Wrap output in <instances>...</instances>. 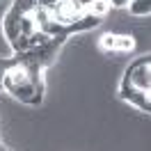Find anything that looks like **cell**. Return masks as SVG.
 Returning a JSON list of instances; mask_svg holds the SVG:
<instances>
[{"instance_id": "cell-1", "label": "cell", "mask_w": 151, "mask_h": 151, "mask_svg": "<svg viewBox=\"0 0 151 151\" xmlns=\"http://www.w3.org/2000/svg\"><path fill=\"white\" fill-rule=\"evenodd\" d=\"M124 87L131 89H140V92H151V60L142 57L126 71V80Z\"/></svg>"}, {"instance_id": "cell-2", "label": "cell", "mask_w": 151, "mask_h": 151, "mask_svg": "<svg viewBox=\"0 0 151 151\" xmlns=\"http://www.w3.org/2000/svg\"><path fill=\"white\" fill-rule=\"evenodd\" d=\"M21 16H23V12L16 5H12L9 9L5 12V16H2V32H5L9 44L21 35Z\"/></svg>"}, {"instance_id": "cell-3", "label": "cell", "mask_w": 151, "mask_h": 151, "mask_svg": "<svg viewBox=\"0 0 151 151\" xmlns=\"http://www.w3.org/2000/svg\"><path fill=\"white\" fill-rule=\"evenodd\" d=\"M99 25V16H94L92 12L89 14H85V16H80V19H76L71 25H66L69 28V32H85V30H92Z\"/></svg>"}, {"instance_id": "cell-4", "label": "cell", "mask_w": 151, "mask_h": 151, "mask_svg": "<svg viewBox=\"0 0 151 151\" xmlns=\"http://www.w3.org/2000/svg\"><path fill=\"white\" fill-rule=\"evenodd\" d=\"M128 12L135 19H144V16H151V0H133L128 5Z\"/></svg>"}, {"instance_id": "cell-5", "label": "cell", "mask_w": 151, "mask_h": 151, "mask_svg": "<svg viewBox=\"0 0 151 151\" xmlns=\"http://www.w3.org/2000/svg\"><path fill=\"white\" fill-rule=\"evenodd\" d=\"M37 30H39V25H37V21H35L32 14H23V16H21V35L32 37Z\"/></svg>"}, {"instance_id": "cell-6", "label": "cell", "mask_w": 151, "mask_h": 151, "mask_svg": "<svg viewBox=\"0 0 151 151\" xmlns=\"http://www.w3.org/2000/svg\"><path fill=\"white\" fill-rule=\"evenodd\" d=\"M133 48H135V37L133 35H117V50L131 53Z\"/></svg>"}, {"instance_id": "cell-7", "label": "cell", "mask_w": 151, "mask_h": 151, "mask_svg": "<svg viewBox=\"0 0 151 151\" xmlns=\"http://www.w3.org/2000/svg\"><path fill=\"white\" fill-rule=\"evenodd\" d=\"M99 48H101V50H117V35H112V32L101 35V39H99Z\"/></svg>"}, {"instance_id": "cell-8", "label": "cell", "mask_w": 151, "mask_h": 151, "mask_svg": "<svg viewBox=\"0 0 151 151\" xmlns=\"http://www.w3.org/2000/svg\"><path fill=\"white\" fill-rule=\"evenodd\" d=\"M110 9H112V2H110V0H94V5H92L89 12H92L94 16H105Z\"/></svg>"}, {"instance_id": "cell-9", "label": "cell", "mask_w": 151, "mask_h": 151, "mask_svg": "<svg viewBox=\"0 0 151 151\" xmlns=\"http://www.w3.org/2000/svg\"><path fill=\"white\" fill-rule=\"evenodd\" d=\"M39 5H44V7H50V9H55V5L60 2V0H37Z\"/></svg>"}, {"instance_id": "cell-10", "label": "cell", "mask_w": 151, "mask_h": 151, "mask_svg": "<svg viewBox=\"0 0 151 151\" xmlns=\"http://www.w3.org/2000/svg\"><path fill=\"white\" fill-rule=\"evenodd\" d=\"M112 2V7H128L133 0H110Z\"/></svg>"}, {"instance_id": "cell-11", "label": "cell", "mask_w": 151, "mask_h": 151, "mask_svg": "<svg viewBox=\"0 0 151 151\" xmlns=\"http://www.w3.org/2000/svg\"><path fill=\"white\" fill-rule=\"evenodd\" d=\"M78 5H80L83 9H92V5H94V0H78Z\"/></svg>"}, {"instance_id": "cell-12", "label": "cell", "mask_w": 151, "mask_h": 151, "mask_svg": "<svg viewBox=\"0 0 151 151\" xmlns=\"http://www.w3.org/2000/svg\"><path fill=\"white\" fill-rule=\"evenodd\" d=\"M5 71H7V66H5V62H0V89H2V80H5Z\"/></svg>"}, {"instance_id": "cell-13", "label": "cell", "mask_w": 151, "mask_h": 151, "mask_svg": "<svg viewBox=\"0 0 151 151\" xmlns=\"http://www.w3.org/2000/svg\"><path fill=\"white\" fill-rule=\"evenodd\" d=\"M0 151H9V149H7V144H5V140H2V137H0Z\"/></svg>"}]
</instances>
